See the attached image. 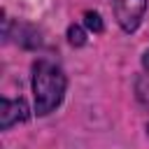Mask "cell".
Masks as SVG:
<instances>
[{"label":"cell","mask_w":149,"mask_h":149,"mask_svg":"<svg viewBox=\"0 0 149 149\" xmlns=\"http://www.w3.org/2000/svg\"><path fill=\"white\" fill-rule=\"evenodd\" d=\"M26 119H28V105L21 98L19 100H12V98L0 100V128L2 130H9L12 126H16Z\"/></svg>","instance_id":"obj_3"},{"label":"cell","mask_w":149,"mask_h":149,"mask_svg":"<svg viewBox=\"0 0 149 149\" xmlns=\"http://www.w3.org/2000/svg\"><path fill=\"white\" fill-rule=\"evenodd\" d=\"M68 40L72 47H84L86 44V30L81 26H70L68 28Z\"/></svg>","instance_id":"obj_5"},{"label":"cell","mask_w":149,"mask_h":149,"mask_svg":"<svg viewBox=\"0 0 149 149\" xmlns=\"http://www.w3.org/2000/svg\"><path fill=\"white\" fill-rule=\"evenodd\" d=\"M147 135H149V126H147Z\"/></svg>","instance_id":"obj_7"},{"label":"cell","mask_w":149,"mask_h":149,"mask_svg":"<svg viewBox=\"0 0 149 149\" xmlns=\"http://www.w3.org/2000/svg\"><path fill=\"white\" fill-rule=\"evenodd\" d=\"M142 70L144 72L135 79V95L144 107H149V49L142 54Z\"/></svg>","instance_id":"obj_4"},{"label":"cell","mask_w":149,"mask_h":149,"mask_svg":"<svg viewBox=\"0 0 149 149\" xmlns=\"http://www.w3.org/2000/svg\"><path fill=\"white\" fill-rule=\"evenodd\" d=\"M84 26L88 30H93V33H102V28H105L98 12H84Z\"/></svg>","instance_id":"obj_6"},{"label":"cell","mask_w":149,"mask_h":149,"mask_svg":"<svg viewBox=\"0 0 149 149\" xmlns=\"http://www.w3.org/2000/svg\"><path fill=\"white\" fill-rule=\"evenodd\" d=\"M112 12L121 30L135 33L144 19L147 12V0H112Z\"/></svg>","instance_id":"obj_2"},{"label":"cell","mask_w":149,"mask_h":149,"mask_svg":"<svg viewBox=\"0 0 149 149\" xmlns=\"http://www.w3.org/2000/svg\"><path fill=\"white\" fill-rule=\"evenodd\" d=\"M68 77L54 61L40 58L33 63V98H35V112L40 116L51 114L65 98Z\"/></svg>","instance_id":"obj_1"}]
</instances>
